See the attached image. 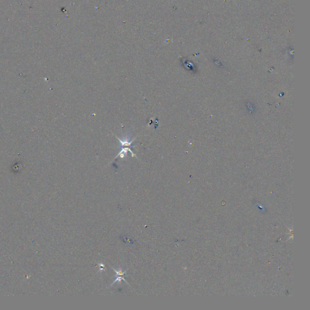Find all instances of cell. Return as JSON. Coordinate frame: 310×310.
<instances>
[{
    "instance_id": "cell-1",
    "label": "cell",
    "mask_w": 310,
    "mask_h": 310,
    "mask_svg": "<svg viewBox=\"0 0 310 310\" xmlns=\"http://www.w3.org/2000/svg\"><path fill=\"white\" fill-rule=\"evenodd\" d=\"M117 139H118V140L120 142L121 144V148L124 147H128L130 148H132L133 147V145H132V143L133 142L134 140H131V141H129V138H124V140H121L120 139H119V138L117 137Z\"/></svg>"
},
{
    "instance_id": "cell-2",
    "label": "cell",
    "mask_w": 310,
    "mask_h": 310,
    "mask_svg": "<svg viewBox=\"0 0 310 310\" xmlns=\"http://www.w3.org/2000/svg\"><path fill=\"white\" fill-rule=\"evenodd\" d=\"M121 149H122L121 151L119 153H118V155L116 156V157H118V156H120V157H121V158H123V157H124L125 156H126V155H127L128 151L130 152V153H132V156L133 157V156H135L136 157H137V156H136V155H134V154L133 153V152L130 150V148H128H128H124V147H122V148H121Z\"/></svg>"
}]
</instances>
